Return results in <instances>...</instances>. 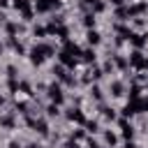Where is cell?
Returning a JSON list of instances; mask_svg holds the SVG:
<instances>
[{"label":"cell","mask_w":148,"mask_h":148,"mask_svg":"<svg viewBox=\"0 0 148 148\" xmlns=\"http://www.w3.org/2000/svg\"><path fill=\"white\" fill-rule=\"evenodd\" d=\"M35 7H37V12H46V9L51 7V5H49L46 0H37V5H35Z\"/></svg>","instance_id":"52a82bcc"},{"label":"cell","mask_w":148,"mask_h":148,"mask_svg":"<svg viewBox=\"0 0 148 148\" xmlns=\"http://www.w3.org/2000/svg\"><path fill=\"white\" fill-rule=\"evenodd\" d=\"M106 143H111V146H113V143H116V134H111V132H106Z\"/></svg>","instance_id":"8fae6325"},{"label":"cell","mask_w":148,"mask_h":148,"mask_svg":"<svg viewBox=\"0 0 148 148\" xmlns=\"http://www.w3.org/2000/svg\"><path fill=\"white\" fill-rule=\"evenodd\" d=\"M9 148H21V146H18V143H12V146H9Z\"/></svg>","instance_id":"ac0fdd59"},{"label":"cell","mask_w":148,"mask_h":148,"mask_svg":"<svg viewBox=\"0 0 148 148\" xmlns=\"http://www.w3.org/2000/svg\"><path fill=\"white\" fill-rule=\"evenodd\" d=\"M58 113V106H49V116H56Z\"/></svg>","instance_id":"4fadbf2b"},{"label":"cell","mask_w":148,"mask_h":148,"mask_svg":"<svg viewBox=\"0 0 148 148\" xmlns=\"http://www.w3.org/2000/svg\"><path fill=\"white\" fill-rule=\"evenodd\" d=\"M130 62H132L134 67H143V58H141V51H134V53H132V58H130Z\"/></svg>","instance_id":"3957f363"},{"label":"cell","mask_w":148,"mask_h":148,"mask_svg":"<svg viewBox=\"0 0 148 148\" xmlns=\"http://www.w3.org/2000/svg\"><path fill=\"white\" fill-rule=\"evenodd\" d=\"M0 7H7V0H0Z\"/></svg>","instance_id":"2e32d148"},{"label":"cell","mask_w":148,"mask_h":148,"mask_svg":"<svg viewBox=\"0 0 148 148\" xmlns=\"http://www.w3.org/2000/svg\"><path fill=\"white\" fill-rule=\"evenodd\" d=\"M49 97H51L56 104H60V102H62V92H60V86H51V88H49Z\"/></svg>","instance_id":"6da1fadb"},{"label":"cell","mask_w":148,"mask_h":148,"mask_svg":"<svg viewBox=\"0 0 148 148\" xmlns=\"http://www.w3.org/2000/svg\"><path fill=\"white\" fill-rule=\"evenodd\" d=\"M123 2H125V0H113V5H123Z\"/></svg>","instance_id":"e0dca14e"},{"label":"cell","mask_w":148,"mask_h":148,"mask_svg":"<svg viewBox=\"0 0 148 148\" xmlns=\"http://www.w3.org/2000/svg\"><path fill=\"white\" fill-rule=\"evenodd\" d=\"M0 51H2V44H0Z\"/></svg>","instance_id":"d6986e66"},{"label":"cell","mask_w":148,"mask_h":148,"mask_svg":"<svg viewBox=\"0 0 148 148\" xmlns=\"http://www.w3.org/2000/svg\"><path fill=\"white\" fill-rule=\"evenodd\" d=\"M69 120H76V123H83V113L79 109H72L69 111Z\"/></svg>","instance_id":"277c9868"},{"label":"cell","mask_w":148,"mask_h":148,"mask_svg":"<svg viewBox=\"0 0 148 148\" xmlns=\"http://www.w3.org/2000/svg\"><path fill=\"white\" fill-rule=\"evenodd\" d=\"M88 44H99V35H97L95 30L88 32Z\"/></svg>","instance_id":"5b68a950"},{"label":"cell","mask_w":148,"mask_h":148,"mask_svg":"<svg viewBox=\"0 0 148 148\" xmlns=\"http://www.w3.org/2000/svg\"><path fill=\"white\" fill-rule=\"evenodd\" d=\"M111 90H113V95H123V83L113 81V83H111Z\"/></svg>","instance_id":"8992f818"},{"label":"cell","mask_w":148,"mask_h":148,"mask_svg":"<svg viewBox=\"0 0 148 148\" xmlns=\"http://www.w3.org/2000/svg\"><path fill=\"white\" fill-rule=\"evenodd\" d=\"M127 39H130L134 46H143V44H146V37H143V35H136V32H130Z\"/></svg>","instance_id":"7a4b0ae2"},{"label":"cell","mask_w":148,"mask_h":148,"mask_svg":"<svg viewBox=\"0 0 148 148\" xmlns=\"http://www.w3.org/2000/svg\"><path fill=\"white\" fill-rule=\"evenodd\" d=\"M83 23H86L88 28H90V25H95V16H92V14H86V16H83Z\"/></svg>","instance_id":"ba28073f"},{"label":"cell","mask_w":148,"mask_h":148,"mask_svg":"<svg viewBox=\"0 0 148 148\" xmlns=\"http://www.w3.org/2000/svg\"><path fill=\"white\" fill-rule=\"evenodd\" d=\"M46 2H49L51 7H53V5H60V0H46Z\"/></svg>","instance_id":"5bb4252c"},{"label":"cell","mask_w":148,"mask_h":148,"mask_svg":"<svg viewBox=\"0 0 148 148\" xmlns=\"http://www.w3.org/2000/svg\"><path fill=\"white\" fill-rule=\"evenodd\" d=\"M0 123H2L5 127H12V125H14V120H12V118H7V116H5V118H0Z\"/></svg>","instance_id":"30bf717a"},{"label":"cell","mask_w":148,"mask_h":148,"mask_svg":"<svg viewBox=\"0 0 148 148\" xmlns=\"http://www.w3.org/2000/svg\"><path fill=\"white\" fill-rule=\"evenodd\" d=\"M35 127H37V130H39V132H42V134H44V132H46V125H44V123H42V120H39V123H35Z\"/></svg>","instance_id":"7c38bea8"},{"label":"cell","mask_w":148,"mask_h":148,"mask_svg":"<svg viewBox=\"0 0 148 148\" xmlns=\"http://www.w3.org/2000/svg\"><path fill=\"white\" fill-rule=\"evenodd\" d=\"M81 2H86V5H95V0H81Z\"/></svg>","instance_id":"9a60e30c"},{"label":"cell","mask_w":148,"mask_h":148,"mask_svg":"<svg viewBox=\"0 0 148 148\" xmlns=\"http://www.w3.org/2000/svg\"><path fill=\"white\" fill-rule=\"evenodd\" d=\"M81 56H83V60H86V62H92V60H95V53H92V51H83Z\"/></svg>","instance_id":"9c48e42d"}]
</instances>
